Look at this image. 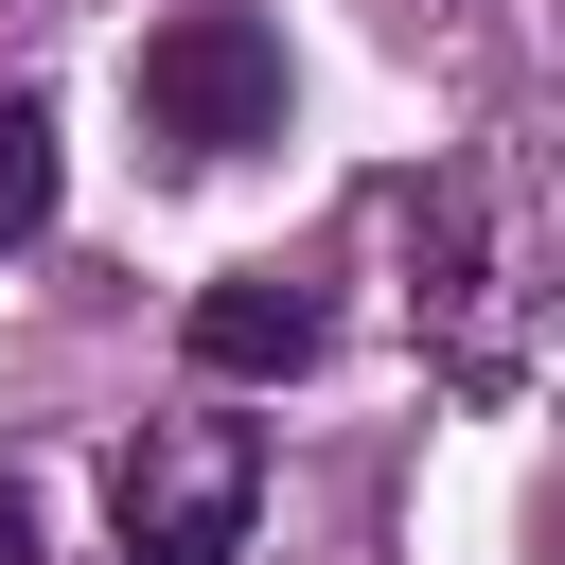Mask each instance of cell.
<instances>
[{
	"label": "cell",
	"mask_w": 565,
	"mask_h": 565,
	"mask_svg": "<svg viewBox=\"0 0 565 565\" xmlns=\"http://www.w3.org/2000/svg\"><path fill=\"white\" fill-rule=\"evenodd\" d=\"M124 88H141V141H159V159H247V141H282V35H265L247 0H177Z\"/></svg>",
	"instance_id": "1"
},
{
	"label": "cell",
	"mask_w": 565,
	"mask_h": 565,
	"mask_svg": "<svg viewBox=\"0 0 565 565\" xmlns=\"http://www.w3.org/2000/svg\"><path fill=\"white\" fill-rule=\"evenodd\" d=\"M35 230H53V106L0 88V247H35Z\"/></svg>",
	"instance_id": "4"
},
{
	"label": "cell",
	"mask_w": 565,
	"mask_h": 565,
	"mask_svg": "<svg viewBox=\"0 0 565 565\" xmlns=\"http://www.w3.org/2000/svg\"><path fill=\"white\" fill-rule=\"evenodd\" d=\"M0 565H35V494L18 477H0Z\"/></svg>",
	"instance_id": "5"
},
{
	"label": "cell",
	"mask_w": 565,
	"mask_h": 565,
	"mask_svg": "<svg viewBox=\"0 0 565 565\" xmlns=\"http://www.w3.org/2000/svg\"><path fill=\"white\" fill-rule=\"evenodd\" d=\"M318 353V300L282 282V265H230L212 300H194V371H230V388H265V371H300Z\"/></svg>",
	"instance_id": "3"
},
{
	"label": "cell",
	"mask_w": 565,
	"mask_h": 565,
	"mask_svg": "<svg viewBox=\"0 0 565 565\" xmlns=\"http://www.w3.org/2000/svg\"><path fill=\"white\" fill-rule=\"evenodd\" d=\"M247 512H265V441H247V424H141L124 477H106L124 565H230Z\"/></svg>",
	"instance_id": "2"
}]
</instances>
